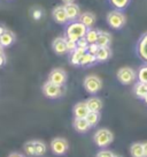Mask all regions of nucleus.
Returning <instances> with one entry per match:
<instances>
[{"mask_svg": "<svg viewBox=\"0 0 147 157\" xmlns=\"http://www.w3.org/2000/svg\"><path fill=\"white\" fill-rule=\"evenodd\" d=\"M106 20H107L108 25L112 29H116V30L122 29L123 27L125 25V23H127L125 15L122 13V10H110L107 14Z\"/></svg>", "mask_w": 147, "mask_h": 157, "instance_id": "f03ea898", "label": "nucleus"}, {"mask_svg": "<svg viewBox=\"0 0 147 157\" xmlns=\"http://www.w3.org/2000/svg\"><path fill=\"white\" fill-rule=\"evenodd\" d=\"M99 48H100V46H99L97 43H93V44H88V49H86V52H88V53L93 54V56H95V54H97V52H98Z\"/></svg>", "mask_w": 147, "mask_h": 157, "instance_id": "7c9ffc66", "label": "nucleus"}, {"mask_svg": "<svg viewBox=\"0 0 147 157\" xmlns=\"http://www.w3.org/2000/svg\"><path fill=\"white\" fill-rule=\"evenodd\" d=\"M134 95L137 97L144 99V97L147 95V83H142V82H137L134 84V88H133Z\"/></svg>", "mask_w": 147, "mask_h": 157, "instance_id": "412c9836", "label": "nucleus"}, {"mask_svg": "<svg viewBox=\"0 0 147 157\" xmlns=\"http://www.w3.org/2000/svg\"><path fill=\"white\" fill-rule=\"evenodd\" d=\"M112 42V36L107 31H99V37L97 40V44L99 46H109Z\"/></svg>", "mask_w": 147, "mask_h": 157, "instance_id": "aec40b11", "label": "nucleus"}, {"mask_svg": "<svg viewBox=\"0 0 147 157\" xmlns=\"http://www.w3.org/2000/svg\"><path fill=\"white\" fill-rule=\"evenodd\" d=\"M86 53V50L82 49V48H77L74 52L70 53V63L75 66H79V61L84 54Z\"/></svg>", "mask_w": 147, "mask_h": 157, "instance_id": "6ab92c4d", "label": "nucleus"}, {"mask_svg": "<svg viewBox=\"0 0 147 157\" xmlns=\"http://www.w3.org/2000/svg\"><path fill=\"white\" fill-rule=\"evenodd\" d=\"M95 63H97V58H95V56L86 52V53L82 57V59H81V61H79V66L86 67V66L93 65V64H95Z\"/></svg>", "mask_w": 147, "mask_h": 157, "instance_id": "5701e85b", "label": "nucleus"}, {"mask_svg": "<svg viewBox=\"0 0 147 157\" xmlns=\"http://www.w3.org/2000/svg\"><path fill=\"white\" fill-rule=\"evenodd\" d=\"M109 2L112 4V6H113L115 10H123L129 6L130 0H109Z\"/></svg>", "mask_w": 147, "mask_h": 157, "instance_id": "393cba45", "label": "nucleus"}, {"mask_svg": "<svg viewBox=\"0 0 147 157\" xmlns=\"http://www.w3.org/2000/svg\"><path fill=\"white\" fill-rule=\"evenodd\" d=\"M15 40V35L9 31V30H6L4 34L0 36V44L2 48H7L14 43Z\"/></svg>", "mask_w": 147, "mask_h": 157, "instance_id": "f3484780", "label": "nucleus"}, {"mask_svg": "<svg viewBox=\"0 0 147 157\" xmlns=\"http://www.w3.org/2000/svg\"><path fill=\"white\" fill-rule=\"evenodd\" d=\"M64 10L67 13L69 22H73V21H77L81 15V8L75 2H69V4H64Z\"/></svg>", "mask_w": 147, "mask_h": 157, "instance_id": "1a4fd4ad", "label": "nucleus"}, {"mask_svg": "<svg viewBox=\"0 0 147 157\" xmlns=\"http://www.w3.org/2000/svg\"><path fill=\"white\" fill-rule=\"evenodd\" d=\"M34 151H36V156H43L46 152V144L43 141L36 140L34 141Z\"/></svg>", "mask_w": 147, "mask_h": 157, "instance_id": "bb28decb", "label": "nucleus"}, {"mask_svg": "<svg viewBox=\"0 0 147 157\" xmlns=\"http://www.w3.org/2000/svg\"><path fill=\"white\" fill-rule=\"evenodd\" d=\"M95 157H114V154L110 150H101V151H99L97 154V156Z\"/></svg>", "mask_w": 147, "mask_h": 157, "instance_id": "473e14b6", "label": "nucleus"}, {"mask_svg": "<svg viewBox=\"0 0 147 157\" xmlns=\"http://www.w3.org/2000/svg\"><path fill=\"white\" fill-rule=\"evenodd\" d=\"M51 148L55 155H64L68 151L69 143L63 137H55L51 142Z\"/></svg>", "mask_w": 147, "mask_h": 157, "instance_id": "0eeeda50", "label": "nucleus"}, {"mask_svg": "<svg viewBox=\"0 0 147 157\" xmlns=\"http://www.w3.org/2000/svg\"><path fill=\"white\" fill-rule=\"evenodd\" d=\"M114 157H123V156H120V155H114Z\"/></svg>", "mask_w": 147, "mask_h": 157, "instance_id": "a19ab883", "label": "nucleus"}, {"mask_svg": "<svg viewBox=\"0 0 147 157\" xmlns=\"http://www.w3.org/2000/svg\"><path fill=\"white\" fill-rule=\"evenodd\" d=\"M78 21L82 22L88 29L92 28L93 25L95 23V15L91 12H84V13H81L78 17Z\"/></svg>", "mask_w": 147, "mask_h": 157, "instance_id": "ddd939ff", "label": "nucleus"}, {"mask_svg": "<svg viewBox=\"0 0 147 157\" xmlns=\"http://www.w3.org/2000/svg\"><path fill=\"white\" fill-rule=\"evenodd\" d=\"M90 110H88L86 102H79L74 106V116L75 118H86Z\"/></svg>", "mask_w": 147, "mask_h": 157, "instance_id": "4468645a", "label": "nucleus"}, {"mask_svg": "<svg viewBox=\"0 0 147 157\" xmlns=\"http://www.w3.org/2000/svg\"><path fill=\"white\" fill-rule=\"evenodd\" d=\"M86 105L90 112H100L102 109V102L98 97H90L86 101Z\"/></svg>", "mask_w": 147, "mask_h": 157, "instance_id": "dca6fc26", "label": "nucleus"}, {"mask_svg": "<svg viewBox=\"0 0 147 157\" xmlns=\"http://www.w3.org/2000/svg\"><path fill=\"white\" fill-rule=\"evenodd\" d=\"M0 46H1V44H0Z\"/></svg>", "mask_w": 147, "mask_h": 157, "instance_id": "79ce46f5", "label": "nucleus"}, {"mask_svg": "<svg viewBox=\"0 0 147 157\" xmlns=\"http://www.w3.org/2000/svg\"><path fill=\"white\" fill-rule=\"evenodd\" d=\"M98 37H99V30L92 29V28L88 29L86 34H85V38H86V40H88V44H93V43H97V40H98Z\"/></svg>", "mask_w": 147, "mask_h": 157, "instance_id": "b1692460", "label": "nucleus"}, {"mask_svg": "<svg viewBox=\"0 0 147 157\" xmlns=\"http://www.w3.org/2000/svg\"><path fill=\"white\" fill-rule=\"evenodd\" d=\"M130 154H131L132 157H145L142 143L136 142L133 143V144H131V147H130Z\"/></svg>", "mask_w": 147, "mask_h": 157, "instance_id": "4be33fe9", "label": "nucleus"}, {"mask_svg": "<svg viewBox=\"0 0 147 157\" xmlns=\"http://www.w3.org/2000/svg\"><path fill=\"white\" fill-rule=\"evenodd\" d=\"M6 31V29L5 28H4V27H2V25H0V36H1V35L4 34V33H5Z\"/></svg>", "mask_w": 147, "mask_h": 157, "instance_id": "4c0bfd02", "label": "nucleus"}, {"mask_svg": "<svg viewBox=\"0 0 147 157\" xmlns=\"http://www.w3.org/2000/svg\"><path fill=\"white\" fill-rule=\"evenodd\" d=\"M77 48H82V49H88V40H86V38L85 37H82V38H79L77 42Z\"/></svg>", "mask_w": 147, "mask_h": 157, "instance_id": "2f4dec72", "label": "nucleus"}, {"mask_svg": "<svg viewBox=\"0 0 147 157\" xmlns=\"http://www.w3.org/2000/svg\"><path fill=\"white\" fill-rule=\"evenodd\" d=\"M64 4H69V2H75V0H62Z\"/></svg>", "mask_w": 147, "mask_h": 157, "instance_id": "58836bf2", "label": "nucleus"}, {"mask_svg": "<svg viewBox=\"0 0 147 157\" xmlns=\"http://www.w3.org/2000/svg\"><path fill=\"white\" fill-rule=\"evenodd\" d=\"M74 127L77 132L85 133L91 128V126H90V124L88 123V120L85 118H75L74 119Z\"/></svg>", "mask_w": 147, "mask_h": 157, "instance_id": "2eb2a0df", "label": "nucleus"}, {"mask_svg": "<svg viewBox=\"0 0 147 157\" xmlns=\"http://www.w3.org/2000/svg\"><path fill=\"white\" fill-rule=\"evenodd\" d=\"M52 48H53V51L56 54H64L67 51V43H66V37L62 38V37H58L53 40L52 43Z\"/></svg>", "mask_w": 147, "mask_h": 157, "instance_id": "f8f14e48", "label": "nucleus"}, {"mask_svg": "<svg viewBox=\"0 0 147 157\" xmlns=\"http://www.w3.org/2000/svg\"><path fill=\"white\" fill-rule=\"evenodd\" d=\"M8 157H24V156H23V155H21V154H19V152H12Z\"/></svg>", "mask_w": 147, "mask_h": 157, "instance_id": "c9c22d12", "label": "nucleus"}, {"mask_svg": "<svg viewBox=\"0 0 147 157\" xmlns=\"http://www.w3.org/2000/svg\"><path fill=\"white\" fill-rule=\"evenodd\" d=\"M24 152L28 156H36V151H34V141H28L24 144Z\"/></svg>", "mask_w": 147, "mask_h": 157, "instance_id": "c85d7f7f", "label": "nucleus"}, {"mask_svg": "<svg viewBox=\"0 0 147 157\" xmlns=\"http://www.w3.org/2000/svg\"><path fill=\"white\" fill-rule=\"evenodd\" d=\"M6 63V58H5V54H1L0 56V67Z\"/></svg>", "mask_w": 147, "mask_h": 157, "instance_id": "f704fd0d", "label": "nucleus"}, {"mask_svg": "<svg viewBox=\"0 0 147 157\" xmlns=\"http://www.w3.org/2000/svg\"><path fill=\"white\" fill-rule=\"evenodd\" d=\"M86 31H88V28L82 22H79L78 20L77 21H73L66 28V38L77 42L79 38L85 37Z\"/></svg>", "mask_w": 147, "mask_h": 157, "instance_id": "f257e3e1", "label": "nucleus"}, {"mask_svg": "<svg viewBox=\"0 0 147 157\" xmlns=\"http://www.w3.org/2000/svg\"><path fill=\"white\" fill-rule=\"evenodd\" d=\"M144 102H145V103L147 104V95L145 96V97H144Z\"/></svg>", "mask_w": 147, "mask_h": 157, "instance_id": "ea45409f", "label": "nucleus"}, {"mask_svg": "<svg viewBox=\"0 0 147 157\" xmlns=\"http://www.w3.org/2000/svg\"><path fill=\"white\" fill-rule=\"evenodd\" d=\"M43 94L48 98H58L60 96H62L63 88L61 86H56V84L47 81L43 86Z\"/></svg>", "mask_w": 147, "mask_h": 157, "instance_id": "423d86ee", "label": "nucleus"}, {"mask_svg": "<svg viewBox=\"0 0 147 157\" xmlns=\"http://www.w3.org/2000/svg\"><path fill=\"white\" fill-rule=\"evenodd\" d=\"M48 81L56 86L63 87L67 81V73L62 68H54L48 75Z\"/></svg>", "mask_w": 147, "mask_h": 157, "instance_id": "6e6552de", "label": "nucleus"}, {"mask_svg": "<svg viewBox=\"0 0 147 157\" xmlns=\"http://www.w3.org/2000/svg\"><path fill=\"white\" fill-rule=\"evenodd\" d=\"M136 78L137 73L131 67H122L117 71V80L122 84H131Z\"/></svg>", "mask_w": 147, "mask_h": 157, "instance_id": "39448f33", "label": "nucleus"}, {"mask_svg": "<svg viewBox=\"0 0 147 157\" xmlns=\"http://www.w3.org/2000/svg\"><path fill=\"white\" fill-rule=\"evenodd\" d=\"M110 56H112V51L109 49V46H100L95 54V58H97V61H106L110 58Z\"/></svg>", "mask_w": 147, "mask_h": 157, "instance_id": "a211bd4d", "label": "nucleus"}, {"mask_svg": "<svg viewBox=\"0 0 147 157\" xmlns=\"http://www.w3.org/2000/svg\"><path fill=\"white\" fill-rule=\"evenodd\" d=\"M85 119L88 120V123L90 124V126L93 127V126H95V125L99 123V120H100V113L99 112H88V114L86 116Z\"/></svg>", "mask_w": 147, "mask_h": 157, "instance_id": "a878e982", "label": "nucleus"}, {"mask_svg": "<svg viewBox=\"0 0 147 157\" xmlns=\"http://www.w3.org/2000/svg\"><path fill=\"white\" fill-rule=\"evenodd\" d=\"M66 43H67V51L68 52H74L75 50L77 49V43L75 40H71V39L66 38Z\"/></svg>", "mask_w": 147, "mask_h": 157, "instance_id": "c756f323", "label": "nucleus"}, {"mask_svg": "<svg viewBox=\"0 0 147 157\" xmlns=\"http://www.w3.org/2000/svg\"><path fill=\"white\" fill-rule=\"evenodd\" d=\"M41 15H43V13H41L40 10H34V12H32V17H34V20H40Z\"/></svg>", "mask_w": 147, "mask_h": 157, "instance_id": "72a5a7b5", "label": "nucleus"}, {"mask_svg": "<svg viewBox=\"0 0 147 157\" xmlns=\"http://www.w3.org/2000/svg\"><path fill=\"white\" fill-rule=\"evenodd\" d=\"M138 82H142V83H147V64L142 65L140 68L138 69Z\"/></svg>", "mask_w": 147, "mask_h": 157, "instance_id": "cd10ccee", "label": "nucleus"}, {"mask_svg": "<svg viewBox=\"0 0 147 157\" xmlns=\"http://www.w3.org/2000/svg\"><path fill=\"white\" fill-rule=\"evenodd\" d=\"M114 136L113 133L110 132L107 128H100L97 132L94 133L93 135V141L94 143L100 148H105L109 146L110 143L113 142Z\"/></svg>", "mask_w": 147, "mask_h": 157, "instance_id": "7ed1b4c3", "label": "nucleus"}, {"mask_svg": "<svg viewBox=\"0 0 147 157\" xmlns=\"http://www.w3.org/2000/svg\"><path fill=\"white\" fill-rule=\"evenodd\" d=\"M52 15H53V19L55 20V22H58L60 25H66L67 22H69L64 6H56L52 12Z\"/></svg>", "mask_w": 147, "mask_h": 157, "instance_id": "9d476101", "label": "nucleus"}, {"mask_svg": "<svg viewBox=\"0 0 147 157\" xmlns=\"http://www.w3.org/2000/svg\"><path fill=\"white\" fill-rule=\"evenodd\" d=\"M137 53L140 58L147 63V33L142 35L137 43Z\"/></svg>", "mask_w": 147, "mask_h": 157, "instance_id": "9b49d317", "label": "nucleus"}, {"mask_svg": "<svg viewBox=\"0 0 147 157\" xmlns=\"http://www.w3.org/2000/svg\"><path fill=\"white\" fill-rule=\"evenodd\" d=\"M142 147H144V155L145 157H147V142L142 143Z\"/></svg>", "mask_w": 147, "mask_h": 157, "instance_id": "e433bc0d", "label": "nucleus"}, {"mask_svg": "<svg viewBox=\"0 0 147 157\" xmlns=\"http://www.w3.org/2000/svg\"><path fill=\"white\" fill-rule=\"evenodd\" d=\"M83 86L88 94H97L102 88V81L97 75H88L84 78Z\"/></svg>", "mask_w": 147, "mask_h": 157, "instance_id": "20e7f679", "label": "nucleus"}]
</instances>
